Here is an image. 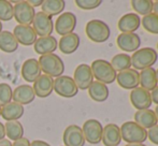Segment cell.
<instances>
[{"instance_id": "6da1fadb", "label": "cell", "mask_w": 158, "mask_h": 146, "mask_svg": "<svg viewBox=\"0 0 158 146\" xmlns=\"http://www.w3.org/2000/svg\"><path fill=\"white\" fill-rule=\"evenodd\" d=\"M131 57V67L135 70H144L148 68H152L156 63L158 59L157 52L152 47L139 48L133 53Z\"/></svg>"}, {"instance_id": "7a4b0ae2", "label": "cell", "mask_w": 158, "mask_h": 146, "mask_svg": "<svg viewBox=\"0 0 158 146\" xmlns=\"http://www.w3.org/2000/svg\"><path fill=\"white\" fill-rule=\"evenodd\" d=\"M122 140L127 144L144 143L148 139V131L135 121H126L119 128Z\"/></svg>"}, {"instance_id": "3957f363", "label": "cell", "mask_w": 158, "mask_h": 146, "mask_svg": "<svg viewBox=\"0 0 158 146\" xmlns=\"http://www.w3.org/2000/svg\"><path fill=\"white\" fill-rule=\"evenodd\" d=\"M39 65L41 68V71L48 76L59 77L64 74V63L63 59L56 54H48L43 55L39 58Z\"/></svg>"}, {"instance_id": "277c9868", "label": "cell", "mask_w": 158, "mask_h": 146, "mask_svg": "<svg viewBox=\"0 0 158 146\" xmlns=\"http://www.w3.org/2000/svg\"><path fill=\"white\" fill-rule=\"evenodd\" d=\"M93 75L98 82L103 84H112L116 79L117 72L113 69L111 63L109 61L104 60V59H96L93 61L92 66Z\"/></svg>"}, {"instance_id": "5b68a950", "label": "cell", "mask_w": 158, "mask_h": 146, "mask_svg": "<svg viewBox=\"0 0 158 146\" xmlns=\"http://www.w3.org/2000/svg\"><path fill=\"white\" fill-rule=\"evenodd\" d=\"M85 32L88 39L96 43H103L109 40L111 29L108 24L100 19H92L86 24Z\"/></svg>"}, {"instance_id": "8992f818", "label": "cell", "mask_w": 158, "mask_h": 146, "mask_svg": "<svg viewBox=\"0 0 158 146\" xmlns=\"http://www.w3.org/2000/svg\"><path fill=\"white\" fill-rule=\"evenodd\" d=\"M54 91L63 98H73L79 92L72 77L68 75H61L54 79Z\"/></svg>"}, {"instance_id": "52a82bcc", "label": "cell", "mask_w": 158, "mask_h": 146, "mask_svg": "<svg viewBox=\"0 0 158 146\" xmlns=\"http://www.w3.org/2000/svg\"><path fill=\"white\" fill-rule=\"evenodd\" d=\"M83 136L85 138V142L89 144H99L102 139L103 126L97 119H88L83 124Z\"/></svg>"}, {"instance_id": "ba28073f", "label": "cell", "mask_w": 158, "mask_h": 146, "mask_svg": "<svg viewBox=\"0 0 158 146\" xmlns=\"http://www.w3.org/2000/svg\"><path fill=\"white\" fill-rule=\"evenodd\" d=\"M32 28L35 34L40 36V38L50 37L54 29V23L51 16L43 13L42 11L37 12L32 21Z\"/></svg>"}, {"instance_id": "9c48e42d", "label": "cell", "mask_w": 158, "mask_h": 146, "mask_svg": "<svg viewBox=\"0 0 158 146\" xmlns=\"http://www.w3.org/2000/svg\"><path fill=\"white\" fill-rule=\"evenodd\" d=\"M75 27H77V16L71 12L61 13L57 17L54 25L55 31L61 37L72 34Z\"/></svg>"}, {"instance_id": "30bf717a", "label": "cell", "mask_w": 158, "mask_h": 146, "mask_svg": "<svg viewBox=\"0 0 158 146\" xmlns=\"http://www.w3.org/2000/svg\"><path fill=\"white\" fill-rule=\"evenodd\" d=\"M13 9H14V18L16 19L19 25L30 26V24H32L35 11V8H32L27 1L15 2Z\"/></svg>"}, {"instance_id": "8fae6325", "label": "cell", "mask_w": 158, "mask_h": 146, "mask_svg": "<svg viewBox=\"0 0 158 146\" xmlns=\"http://www.w3.org/2000/svg\"><path fill=\"white\" fill-rule=\"evenodd\" d=\"M73 81L79 89L86 90L88 89L92 83L94 82V75H93L90 66L86 63H81L74 70V75H73Z\"/></svg>"}, {"instance_id": "7c38bea8", "label": "cell", "mask_w": 158, "mask_h": 146, "mask_svg": "<svg viewBox=\"0 0 158 146\" xmlns=\"http://www.w3.org/2000/svg\"><path fill=\"white\" fill-rule=\"evenodd\" d=\"M130 102L137 111L150 109L152 105L151 92L142 87H137L130 92Z\"/></svg>"}, {"instance_id": "4fadbf2b", "label": "cell", "mask_w": 158, "mask_h": 146, "mask_svg": "<svg viewBox=\"0 0 158 146\" xmlns=\"http://www.w3.org/2000/svg\"><path fill=\"white\" fill-rule=\"evenodd\" d=\"M63 142L64 146H84L85 138L82 128L77 125H70L64 129L63 134Z\"/></svg>"}, {"instance_id": "5bb4252c", "label": "cell", "mask_w": 158, "mask_h": 146, "mask_svg": "<svg viewBox=\"0 0 158 146\" xmlns=\"http://www.w3.org/2000/svg\"><path fill=\"white\" fill-rule=\"evenodd\" d=\"M13 36L16 39L17 43L24 46L33 45L37 41L38 36L35 34V30L31 26L28 25H17L13 30Z\"/></svg>"}, {"instance_id": "9a60e30c", "label": "cell", "mask_w": 158, "mask_h": 146, "mask_svg": "<svg viewBox=\"0 0 158 146\" xmlns=\"http://www.w3.org/2000/svg\"><path fill=\"white\" fill-rule=\"evenodd\" d=\"M118 86H121L124 89L132 90L135 88L139 87V72L137 70L130 69L125 70V71L118 72L116 74V79Z\"/></svg>"}, {"instance_id": "2e32d148", "label": "cell", "mask_w": 158, "mask_h": 146, "mask_svg": "<svg viewBox=\"0 0 158 146\" xmlns=\"http://www.w3.org/2000/svg\"><path fill=\"white\" fill-rule=\"evenodd\" d=\"M116 44L126 53H135L141 45V39L137 34H121L116 39Z\"/></svg>"}, {"instance_id": "e0dca14e", "label": "cell", "mask_w": 158, "mask_h": 146, "mask_svg": "<svg viewBox=\"0 0 158 146\" xmlns=\"http://www.w3.org/2000/svg\"><path fill=\"white\" fill-rule=\"evenodd\" d=\"M32 89L37 97L46 98L51 96V94L54 90V79L45 74H41L33 83Z\"/></svg>"}, {"instance_id": "ac0fdd59", "label": "cell", "mask_w": 158, "mask_h": 146, "mask_svg": "<svg viewBox=\"0 0 158 146\" xmlns=\"http://www.w3.org/2000/svg\"><path fill=\"white\" fill-rule=\"evenodd\" d=\"M141 25L140 16L135 13H127L119 18L117 23L118 30L122 34H135Z\"/></svg>"}, {"instance_id": "d6986e66", "label": "cell", "mask_w": 158, "mask_h": 146, "mask_svg": "<svg viewBox=\"0 0 158 146\" xmlns=\"http://www.w3.org/2000/svg\"><path fill=\"white\" fill-rule=\"evenodd\" d=\"M35 98V91H33L31 86L28 85V84L19 85L13 90V96H12L13 102L19 103L21 105L29 104V103L33 102Z\"/></svg>"}, {"instance_id": "ffe728a7", "label": "cell", "mask_w": 158, "mask_h": 146, "mask_svg": "<svg viewBox=\"0 0 158 146\" xmlns=\"http://www.w3.org/2000/svg\"><path fill=\"white\" fill-rule=\"evenodd\" d=\"M41 68H40L39 61L35 58H29L24 61L22 66V76L27 83H35V79L41 75Z\"/></svg>"}, {"instance_id": "44dd1931", "label": "cell", "mask_w": 158, "mask_h": 146, "mask_svg": "<svg viewBox=\"0 0 158 146\" xmlns=\"http://www.w3.org/2000/svg\"><path fill=\"white\" fill-rule=\"evenodd\" d=\"M101 142L106 146H118L122 142L119 127L115 124H108L103 127Z\"/></svg>"}, {"instance_id": "7402d4cb", "label": "cell", "mask_w": 158, "mask_h": 146, "mask_svg": "<svg viewBox=\"0 0 158 146\" xmlns=\"http://www.w3.org/2000/svg\"><path fill=\"white\" fill-rule=\"evenodd\" d=\"M58 46V42L54 37H43L37 39V41L33 44V50L37 54L41 55H48V54H54V52L57 50Z\"/></svg>"}, {"instance_id": "603a6c76", "label": "cell", "mask_w": 158, "mask_h": 146, "mask_svg": "<svg viewBox=\"0 0 158 146\" xmlns=\"http://www.w3.org/2000/svg\"><path fill=\"white\" fill-rule=\"evenodd\" d=\"M135 123L141 126L144 129H151L157 125V118L155 112L151 109L139 110L135 113Z\"/></svg>"}, {"instance_id": "cb8c5ba5", "label": "cell", "mask_w": 158, "mask_h": 146, "mask_svg": "<svg viewBox=\"0 0 158 146\" xmlns=\"http://www.w3.org/2000/svg\"><path fill=\"white\" fill-rule=\"evenodd\" d=\"M80 46V37L77 34L72 32L70 34L61 37L58 42V47L64 55H70L74 53Z\"/></svg>"}, {"instance_id": "d4e9b609", "label": "cell", "mask_w": 158, "mask_h": 146, "mask_svg": "<svg viewBox=\"0 0 158 146\" xmlns=\"http://www.w3.org/2000/svg\"><path fill=\"white\" fill-rule=\"evenodd\" d=\"M139 84H140V87L144 88V89H146L150 92L152 91L155 87L158 86L156 70L153 67L142 70L139 73Z\"/></svg>"}, {"instance_id": "484cf974", "label": "cell", "mask_w": 158, "mask_h": 146, "mask_svg": "<svg viewBox=\"0 0 158 146\" xmlns=\"http://www.w3.org/2000/svg\"><path fill=\"white\" fill-rule=\"evenodd\" d=\"M24 112H25V110H24L23 105L15 102H10L9 104L1 107L0 116L6 121H14L19 120L24 115Z\"/></svg>"}, {"instance_id": "4316f807", "label": "cell", "mask_w": 158, "mask_h": 146, "mask_svg": "<svg viewBox=\"0 0 158 146\" xmlns=\"http://www.w3.org/2000/svg\"><path fill=\"white\" fill-rule=\"evenodd\" d=\"M87 90L92 100L96 101V102H104L109 98V94H110L108 86L98 81L93 82Z\"/></svg>"}, {"instance_id": "83f0119b", "label": "cell", "mask_w": 158, "mask_h": 146, "mask_svg": "<svg viewBox=\"0 0 158 146\" xmlns=\"http://www.w3.org/2000/svg\"><path fill=\"white\" fill-rule=\"evenodd\" d=\"M19 48V43L10 31L0 32V50L4 53H14Z\"/></svg>"}, {"instance_id": "f1b7e54d", "label": "cell", "mask_w": 158, "mask_h": 146, "mask_svg": "<svg viewBox=\"0 0 158 146\" xmlns=\"http://www.w3.org/2000/svg\"><path fill=\"white\" fill-rule=\"evenodd\" d=\"M4 129H6V136H8V140L15 142L24 138V127L19 120L6 121V124L4 125Z\"/></svg>"}, {"instance_id": "f546056e", "label": "cell", "mask_w": 158, "mask_h": 146, "mask_svg": "<svg viewBox=\"0 0 158 146\" xmlns=\"http://www.w3.org/2000/svg\"><path fill=\"white\" fill-rule=\"evenodd\" d=\"M64 0H45L42 3V12L48 14V16H55V15L61 14L64 10Z\"/></svg>"}, {"instance_id": "4dcf8cb0", "label": "cell", "mask_w": 158, "mask_h": 146, "mask_svg": "<svg viewBox=\"0 0 158 146\" xmlns=\"http://www.w3.org/2000/svg\"><path fill=\"white\" fill-rule=\"evenodd\" d=\"M111 66L116 72H122L131 68V57L126 53L117 54L111 59Z\"/></svg>"}, {"instance_id": "1f68e13d", "label": "cell", "mask_w": 158, "mask_h": 146, "mask_svg": "<svg viewBox=\"0 0 158 146\" xmlns=\"http://www.w3.org/2000/svg\"><path fill=\"white\" fill-rule=\"evenodd\" d=\"M154 1L152 0H132L131 6L138 14H142L143 16L153 13Z\"/></svg>"}, {"instance_id": "d6a6232c", "label": "cell", "mask_w": 158, "mask_h": 146, "mask_svg": "<svg viewBox=\"0 0 158 146\" xmlns=\"http://www.w3.org/2000/svg\"><path fill=\"white\" fill-rule=\"evenodd\" d=\"M141 24L143 28L150 34H158V15L155 13H151L141 19Z\"/></svg>"}, {"instance_id": "836d02e7", "label": "cell", "mask_w": 158, "mask_h": 146, "mask_svg": "<svg viewBox=\"0 0 158 146\" xmlns=\"http://www.w3.org/2000/svg\"><path fill=\"white\" fill-rule=\"evenodd\" d=\"M14 17V9L11 1L0 0V22H9Z\"/></svg>"}, {"instance_id": "e575fe53", "label": "cell", "mask_w": 158, "mask_h": 146, "mask_svg": "<svg viewBox=\"0 0 158 146\" xmlns=\"http://www.w3.org/2000/svg\"><path fill=\"white\" fill-rule=\"evenodd\" d=\"M13 90L11 86L6 83H0V107L9 104L12 102Z\"/></svg>"}, {"instance_id": "d590c367", "label": "cell", "mask_w": 158, "mask_h": 146, "mask_svg": "<svg viewBox=\"0 0 158 146\" xmlns=\"http://www.w3.org/2000/svg\"><path fill=\"white\" fill-rule=\"evenodd\" d=\"M102 3L101 0H75V4L82 10H94Z\"/></svg>"}, {"instance_id": "8d00e7d4", "label": "cell", "mask_w": 158, "mask_h": 146, "mask_svg": "<svg viewBox=\"0 0 158 146\" xmlns=\"http://www.w3.org/2000/svg\"><path fill=\"white\" fill-rule=\"evenodd\" d=\"M148 138L152 143L158 145V125L152 127L148 131Z\"/></svg>"}, {"instance_id": "74e56055", "label": "cell", "mask_w": 158, "mask_h": 146, "mask_svg": "<svg viewBox=\"0 0 158 146\" xmlns=\"http://www.w3.org/2000/svg\"><path fill=\"white\" fill-rule=\"evenodd\" d=\"M12 146H30V142L28 139L22 138L19 140L15 141L14 143H12Z\"/></svg>"}, {"instance_id": "f35d334b", "label": "cell", "mask_w": 158, "mask_h": 146, "mask_svg": "<svg viewBox=\"0 0 158 146\" xmlns=\"http://www.w3.org/2000/svg\"><path fill=\"white\" fill-rule=\"evenodd\" d=\"M151 98H152V102L156 103L158 105V86L152 90V92H151Z\"/></svg>"}, {"instance_id": "ab89813d", "label": "cell", "mask_w": 158, "mask_h": 146, "mask_svg": "<svg viewBox=\"0 0 158 146\" xmlns=\"http://www.w3.org/2000/svg\"><path fill=\"white\" fill-rule=\"evenodd\" d=\"M30 146H51L48 142L41 140H35L33 142L30 143Z\"/></svg>"}, {"instance_id": "60d3db41", "label": "cell", "mask_w": 158, "mask_h": 146, "mask_svg": "<svg viewBox=\"0 0 158 146\" xmlns=\"http://www.w3.org/2000/svg\"><path fill=\"white\" fill-rule=\"evenodd\" d=\"M27 2L32 6V8H35V6H42V3H43L42 0H37V1H35V0H28Z\"/></svg>"}, {"instance_id": "b9f144b4", "label": "cell", "mask_w": 158, "mask_h": 146, "mask_svg": "<svg viewBox=\"0 0 158 146\" xmlns=\"http://www.w3.org/2000/svg\"><path fill=\"white\" fill-rule=\"evenodd\" d=\"M6 138V129H4V125L0 123V141L3 140Z\"/></svg>"}, {"instance_id": "7bdbcfd3", "label": "cell", "mask_w": 158, "mask_h": 146, "mask_svg": "<svg viewBox=\"0 0 158 146\" xmlns=\"http://www.w3.org/2000/svg\"><path fill=\"white\" fill-rule=\"evenodd\" d=\"M0 146H12V143L8 139H3V140L0 141Z\"/></svg>"}, {"instance_id": "ee69618b", "label": "cell", "mask_w": 158, "mask_h": 146, "mask_svg": "<svg viewBox=\"0 0 158 146\" xmlns=\"http://www.w3.org/2000/svg\"><path fill=\"white\" fill-rule=\"evenodd\" d=\"M153 12L156 15H158V0L154 1V6H153Z\"/></svg>"}, {"instance_id": "f6af8a7d", "label": "cell", "mask_w": 158, "mask_h": 146, "mask_svg": "<svg viewBox=\"0 0 158 146\" xmlns=\"http://www.w3.org/2000/svg\"><path fill=\"white\" fill-rule=\"evenodd\" d=\"M125 146H146L143 143H135V144H126Z\"/></svg>"}, {"instance_id": "bcb514c9", "label": "cell", "mask_w": 158, "mask_h": 146, "mask_svg": "<svg viewBox=\"0 0 158 146\" xmlns=\"http://www.w3.org/2000/svg\"><path fill=\"white\" fill-rule=\"evenodd\" d=\"M154 112H155V115H156V118H157V121H158V105H157L156 107H155Z\"/></svg>"}, {"instance_id": "7dc6e473", "label": "cell", "mask_w": 158, "mask_h": 146, "mask_svg": "<svg viewBox=\"0 0 158 146\" xmlns=\"http://www.w3.org/2000/svg\"><path fill=\"white\" fill-rule=\"evenodd\" d=\"M1 31H2V23L0 22V32H1Z\"/></svg>"}, {"instance_id": "c3c4849f", "label": "cell", "mask_w": 158, "mask_h": 146, "mask_svg": "<svg viewBox=\"0 0 158 146\" xmlns=\"http://www.w3.org/2000/svg\"><path fill=\"white\" fill-rule=\"evenodd\" d=\"M156 77H157V83H158V69L156 70Z\"/></svg>"}, {"instance_id": "681fc988", "label": "cell", "mask_w": 158, "mask_h": 146, "mask_svg": "<svg viewBox=\"0 0 158 146\" xmlns=\"http://www.w3.org/2000/svg\"><path fill=\"white\" fill-rule=\"evenodd\" d=\"M0 114H1V107H0Z\"/></svg>"}, {"instance_id": "f907efd6", "label": "cell", "mask_w": 158, "mask_h": 146, "mask_svg": "<svg viewBox=\"0 0 158 146\" xmlns=\"http://www.w3.org/2000/svg\"><path fill=\"white\" fill-rule=\"evenodd\" d=\"M157 50H158V42H157Z\"/></svg>"}]
</instances>
